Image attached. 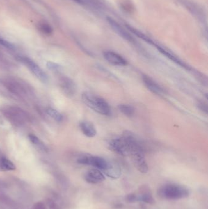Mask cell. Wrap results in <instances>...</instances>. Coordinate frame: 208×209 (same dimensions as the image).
I'll list each match as a JSON object with an SVG mask.
<instances>
[{"label": "cell", "instance_id": "1", "mask_svg": "<svg viewBox=\"0 0 208 209\" xmlns=\"http://www.w3.org/2000/svg\"><path fill=\"white\" fill-rule=\"evenodd\" d=\"M82 100L86 106L99 114L109 116L111 114V110L109 103L97 95L86 92L82 95Z\"/></svg>", "mask_w": 208, "mask_h": 209}, {"label": "cell", "instance_id": "2", "mask_svg": "<svg viewBox=\"0 0 208 209\" xmlns=\"http://www.w3.org/2000/svg\"><path fill=\"white\" fill-rule=\"evenodd\" d=\"M157 194L161 198L168 200H177L189 196V190L183 186L175 183H167L157 190Z\"/></svg>", "mask_w": 208, "mask_h": 209}, {"label": "cell", "instance_id": "3", "mask_svg": "<svg viewBox=\"0 0 208 209\" xmlns=\"http://www.w3.org/2000/svg\"><path fill=\"white\" fill-rule=\"evenodd\" d=\"M109 148L119 155L128 156V141L125 134L123 136L112 139L109 144Z\"/></svg>", "mask_w": 208, "mask_h": 209}, {"label": "cell", "instance_id": "4", "mask_svg": "<svg viewBox=\"0 0 208 209\" xmlns=\"http://www.w3.org/2000/svg\"><path fill=\"white\" fill-rule=\"evenodd\" d=\"M78 162L82 164L92 166L95 168L102 170L103 171L106 168L109 163V162L102 157L92 155L82 156L78 159Z\"/></svg>", "mask_w": 208, "mask_h": 209}, {"label": "cell", "instance_id": "5", "mask_svg": "<svg viewBox=\"0 0 208 209\" xmlns=\"http://www.w3.org/2000/svg\"><path fill=\"white\" fill-rule=\"evenodd\" d=\"M21 61H22L24 64L26 65V66L34 73L35 77L42 83H47L48 82L47 75L34 61L28 58H22L21 59Z\"/></svg>", "mask_w": 208, "mask_h": 209}, {"label": "cell", "instance_id": "6", "mask_svg": "<svg viewBox=\"0 0 208 209\" xmlns=\"http://www.w3.org/2000/svg\"><path fill=\"white\" fill-rule=\"evenodd\" d=\"M103 56L108 62L113 65L125 66L128 64L127 61L121 55L112 51H106L103 53Z\"/></svg>", "mask_w": 208, "mask_h": 209}, {"label": "cell", "instance_id": "7", "mask_svg": "<svg viewBox=\"0 0 208 209\" xmlns=\"http://www.w3.org/2000/svg\"><path fill=\"white\" fill-rule=\"evenodd\" d=\"M106 18H107V21H108V22L110 24V26H111L112 29L118 35L122 37V38L125 40H127L129 42H132V43L134 42V40L133 38H132L128 33L116 21H115L113 18L109 17H108Z\"/></svg>", "mask_w": 208, "mask_h": 209}, {"label": "cell", "instance_id": "8", "mask_svg": "<svg viewBox=\"0 0 208 209\" xmlns=\"http://www.w3.org/2000/svg\"><path fill=\"white\" fill-rule=\"evenodd\" d=\"M142 81L146 88L149 91L152 92L153 93L157 95H162L165 94L164 89H163L158 83H157L153 79L148 77V75H143Z\"/></svg>", "mask_w": 208, "mask_h": 209}, {"label": "cell", "instance_id": "9", "mask_svg": "<svg viewBox=\"0 0 208 209\" xmlns=\"http://www.w3.org/2000/svg\"><path fill=\"white\" fill-rule=\"evenodd\" d=\"M84 179L86 182L91 184H97L103 182L105 177L102 172L95 168L88 171L84 175Z\"/></svg>", "mask_w": 208, "mask_h": 209}, {"label": "cell", "instance_id": "10", "mask_svg": "<svg viewBox=\"0 0 208 209\" xmlns=\"http://www.w3.org/2000/svg\"><path fill=\"white\" fill-rule=\"evenodd\" d=\"M60 86L64 93L69 96H72L75 94L76 85L72 79L68 77H63L61 79Z\"/></svg>", "mask_w": 208, "mask_h": 209}, {"label": "cell", "instance_id": "11", "mask_svg": "<svg viewBox=\"0 0 208 209\" xmlns=\"http://www.w3.org/2000/svg\"><path fill=\"white\" fill-rule=\"evenodd\" d=\"M154 46L156 47V48L157 49V50H158L160 53H161L163 55H164L166 57H167L169 59L172 60L173 62L175 63L176 64L179 65V66L183 67V68H184V69H186L187 70H191V67H189V65H187V64H186L183 62V61H182L181 60L178 59L177 57H176V56H175V55L173 54L172 53L168 52L167 50H166V49L161 47V46H159L158 45L155 44Z\"/></svg>", "mask_w": 208, "mask_h": 209}, {"label": "cell", "instance_id": "12", "mask_svg": "<svg viewBox=\"0 0 208 209\" xmlns=\"http://www.w3.org/2000/svg\"><path fill=\"white\" fill-rule=\"evenodd\" d=\"M103 172L106 176L112 178L113 179H118L120 177L122 173L120 167L117 163L109 162Z\"/></svg>", "mask_w": 208, "mask_h": 209}, {"label": "cell", "instance_id": "13", "mask_svg": "<svg viewBox=\"0 0 208 209\" xmlns=\"http://www.w3.org/2000/svg\"><path fill=\"white\" fill-rule=\"evenodd\" d=\"M81 130L85 136L93 138L97 134V130L95 126L89 121H83L79 124Z\"/></svg>", "mask_w": 208, "mask_h": 209}, {"label": "cell", "instance_id": "14", "mask_svg": "<svg viewBox=\"0 0 208 209\" xmlns=\"http://www.w3.org/2000/svg\"><path fill=\"white\" fill-rule=\"evenodd\" d=\"M126 27L127 28V29L130 31L131 33H132L133 34H134L136 36H137L138 38H140L141 39H142V40H143L144 41H145L146 42H147L148 44H150V45H155V42L154 41H153L150 38H149L148 36H147L146 35H145L144 34H143L142 32L138 31L137 29L132 28V26L128 25V24H126Z\"/></svg>", "mask_w": 208, "mask_h": 209}, {"label": "cell", "instance_id": "15", "mask_svg": "<svg viewBox=\"0 0 208 209\" xmlns=\"http://www.w3.org/2000/svg\"><path fill=\"white\" fill-rule=\"evenodd\" d=\"M118 109L122 113L126 116L131 118L135 113V109L134 107L128 104H120L118 106Z\"/></svg>", "mask_w": 208, "mask_h": 209}, {"label": "cell", "instance_id": "16", "mask_svg": "<svg viewBox=\"0 0 208 209\" xmlns=\"http://www.w3.org/2000/svg\"><path fill=\"white\" fill-rule=\"evenodd\" d=\"M39 29L40 31L45 35H51L53 33V28L47 23H40L39 24Z\"/></svg>", "mask_w": 208, "mask_h": 209}, {"label": "cell", "instance_id": "17", "mask_svg": "<svg viewBox=\"0 0 208 209\" xmlns=\"http://www.w3.org/2000/svg\"><path fill=\"white\" fill-rule=\"evenodd\" d=\"M47 113L48 115H49L52 118H53L56 121L60 122L62 119V114L60 113H59L58 111H56V109H54L53 108H49L47 110Z\"/></svg>", "mask_w": 208, "mask_h": 209}, {"label": "cell", "instance_id": "18", "mask_svg": "<svg viewBox=\"0 0 208 209\" xmlns=\"http://www.w3.org/2000/svg\"><path fill=\"white\" fill-rule=\"evenodd\" d=\"M1 166L2 167L6 170H9V171H12V170H15V166L14 165V164L12 163L11 161H10L9 160L6 158H3L1 160Z\"/></svg>", "mask_w": 208, "mask_h": 209}, {"label": "cell", "instance_id": "19", "mask_svg": "<svg viewBox=\"0 0 208 209\" xmlns=\"http://www.w3.org/2000/svg\"><path fill=\"white\" fill-rule=\"evenodd\" d=\"M137 199L142 201L148 204H153L154 202V199L152 198V196L148 194H145L143 195H142L140 198L137 197Z\"/></svg>", "mask_w": 208, "mask_h": 209}, {"label": "cell", "instance_id": "20", "mask_svg": "<svg viewBox=\"0 0 208 209\" xmlns=\"http://www.w3.org/2000/svg\"><path fill=\"white\" fill-rule=\"evenodd\" d=\"M0 202H3L4 204H6L7 205L13 204V201H12V199L9 198L8 196L2 193H0Z\"/></svg>", "mask_w": 208, "mask_h": 209}, {"label": "cell", "instance_id": "21", "mask_svg": "<svg viewBox=\"0 0 208 209\" xmlns=\"http://www.w3.org/2000/svg\"><path fill=\"white\" fill-rule=\"evenodd\" d=\"M47 68L49 70H57L60 69L61 66L58 64L51 62V61H48L47 63Z\"/></svg>", "mask_w": 208, "mask_h": 209}, {"label": "cell", "instance_id": "22", "mask_svg": "<svg viewBox=\"0 0 208 209\" xmlns=\"http://www.w3.org/2000/svg\"><path fill=\"white\" fill-rule=\"evenodd\" d=\"M0 45H3V47L7 48L8 49H10V50H12L14 49V46L12 45L10 42H9L7 40H5L3 39H0Z\"/></svg>", "mask_w": 208, "mask_h": 209}, {"label": "cell", "instance_id": "23", "mask_svg": "<svg viewBox=\"0 0 208 209\" xmlns=\"http://www.w3.org/2000/svg\"><path fill=\"white\" fill-rule=\"evenodd\" d=\"M198 108L202 111L203 112L207 114V106L206 103H205L204 102H199L197 104Z\"/></svg>", "mask_w": 208, "mask_h": 209}, {"label": "cell", "instance_id": "24", "mask_svg": "<svg viewBox=\"0 0 208 209\" xmlns=\"http://www.w3.org/2000/svg\"><path fill=\"white\" fill-rule=\"evenodd\" d=\"M33 209H47V207L45 202H38L34 204Z\"/></svg>", "mask_w": 208, "mask_h": 209}, {"label": "cell", "instance_id": "25", "mask_svg": "<svg viewBox=\"0 0 208 209\" xmlns=\"http://www.w3.org/2000/svg\"><path fill=\"white\" fill-rule=\"evenodd\" d=\"M28 137H29V140L31 141V142L34 144H38L40 143L39 138H38L35 136V135H34L33 134H30L28 135Z\"/></svg>", "mask_w": 208, "mask_h": 209}, {"label": "cell", "instance_id": "26", "mask_svg": "<svg viewBox=\"0 0 208 209\" xmlns=\"http://www.w3.org/2000/svg\"><path fill=\"white\" fill-rule=\"evenodd\" d=\"M73 1L79 3V4H83V1H82V0H73Z\"/></svg>", "mask_w": 208, "mask_h": 209}]
</instances>
